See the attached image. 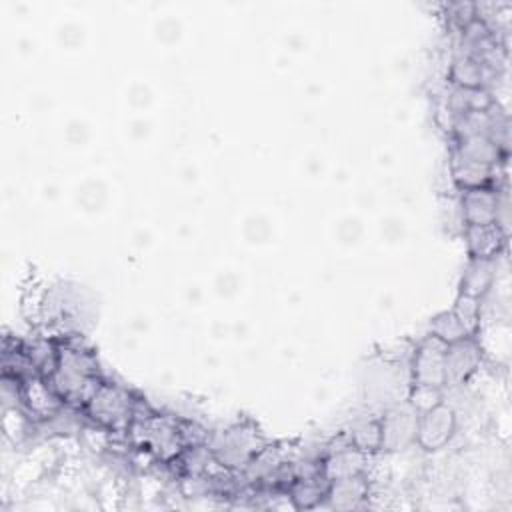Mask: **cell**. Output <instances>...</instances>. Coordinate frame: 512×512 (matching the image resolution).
<instances>
[{
    "label": "cell",
    "mask_w": 512,
    "mask_h": 512,
    "mask_svg": "<svg viewBox=\"0 0 512 512\" xmlns=\"http://www.w3.org/2000/svg\"><path fill=\"white\" fill-rule=\"evenodd\" d=\"M418 414L426 412L440 402H444V388L438 386H422V384H412L408 400H406Z\"/></svg>",
    "instance_id": "cell-17"
},
{
    "label": "cell",
    "mask_w": 512,
    "mask_h": 512,
    "mask_svg": "<svg viewBox=\"0 0 512 512\" xmlns=\"http://www.w3.org/2000/svg\"><path fill=\"white\" fill-rule=\"evenodd\" d=\"M428 330H430L428 334H432L434 338L442 340V342L448 344V346L454 344V342H460V340H464V338H468V336H472V334L464 328V324L456 318V314H454L452 310L434 316Z\"/></svg>",
    "instance_id": "cell-15"
},
{
    "label": "cell",
    "mask_w": 512,
    "mask_h": 512,
    "mask_svg": "<svg viewBox=\"0 0 512 512\" xmlns=\"http://www.w3.org/2000/svg\"><path fill=\"white\" fill-rule=\"evenodd\" d=\"M456 428H458L456 410L450 404L440 402L438 406L418 414L414 444H418L424 452H438L446 448V444L456 434Z\"/></svg>",
    "instance_id": "cell-3"
},
{
    "label": "cell",
    "mask_w": 512,
    "mask_h": 512,
    "mask_svg": "<svg viewBox=\"0 0 512 512\" xmlns=\"http://www.w3.org/2000/svg\"><path fill=\"white\" fill-rule=\"evenodd\" d=\"M502 196H504V190H500L496 186L462 190L460 202H458L462 226L498 224Z\"/></svg>",
    "instance_id": "cell-5"
},
{
    "label": "cell",
    "mask_w": 512,
    "mask_h": 512,
    "mask_svg": "<svg viewBox=\"0 0 512 512\" xmlns=\"http://www.w3.org/2000/svg\"><path fill=\"white\" fill-rule=\"evenodd\" d=\"M452 312L456 314V318L464 324V328H466L472 336L478 334L480 322H482V300L472 298V296H466V294H458Z\"/></svg>",
    "instance_id": "cell-16"
},
{
    "label": "cell",
    "mask_w": 512,
    "mask_h": 512,
    "mask_svg": "<svg viewBox=\"0 0 512 512\" xmlns=\"http://www.w3.org/2000/svg\"><path fill=\"white\" fill-rule=\"evenodd\" d=\"M328 486H330V482L322 474L296 476L286 486V498L290 500L292 508H296V510L316 508L326 500Z\"/></svg>",
    "instance_id": "cell-11"
},
{
    "label": "cell",
    "mask_w": 512,
    "mask_h": 512,
    "mask_svg": "<svg viewBox=\"0 0 512 512\" xmlns=\"http://www.w3.org/2000/svg\"><path fill=\"white\" fill-rule=\"evenodd\" d=\"M450 178L454 186L462 190H472V188H482V186H496V166H488L484 162H478L474 158L464 156L456 148L450 152Z\"/></svg>",
    "instance_id": "cell-8"
},
{
    "label": "cell",
    "mask_w": 512,
    "mask_h": 512,
    "mask_svg": "<svg viewBox=\"0 0 512 512\" xmlns=\"http://www.w3.org/2000/svg\"><path fill=\"white\" fill-rule=\"evenodd\" d=\"M348 440L354 448H358L364 454H374L382 450V428H380V416L364 420L352 428L348 434Z\"/></svg>",
    "instance_id": "cell-14"
},
{
    "label": "cell",
    "mask_w": 512,
    "mask_h": 512,
    "mask_svg": "<svg viewBox=\"0 0 512 512\" xmlns=\"http://www.w3.org/2000/svg\"><path fill=\"white\" fill-rule=\"evenodd\" d=\"M464 242L472 260H498L506 248L508 232L498 224L464 226Z\"/></svg>",
    "instance_id": "cell-9"
},
{
    "label": "cell",
    "mask_w": 512,
    "mask_h": 512,
    "mask_svg": "<svg viewBox=\"0 0 512 512\" xmlns=\"http://www.w3.org/2000/svg\"><path fill=\"white\" fill-rule=\"evenodd\" d=\"M266 446L256 428L236 424L212 438L208 444L212 456L226 470H244L248 462Z\"/></svg>",
    "instance_id": "cell-2"
},
{
    "label": "cell",
    "mask_w": 512,
    "mask_h": 512,
    "mask_svg": "<svg viewBox=\"0 0 512 512\" xmlns=\"http://www.w3.org/2000/svg\"><path fill=\"white\" fill-rule=\"evenodd\" d=\"M496 282V260H472L462 272L460 294L484 300Z\"/></svg>",
    "instance_id": "cell-13"
},
{
    "label": "cell",
    "mask_w": 512,
    "mask_h": 512,
    "mask_svg": "<svg viewBox=\"0 0 512 512\" xmlns=\"http://www.w3.org/2000/svg\"><path fill=\"white\" fill-rule=\"evenodd\" d=\"M416 424H418V412L408 402L386 410L380 416L382 450L400 452L412 446L416 440Z\"/></svg>",
    "instance_id": "cell-7"
},
{
    "label": "cell",
    "mask_w": 512,
    "mask_h": 512,
    "mask_svg": "<svg viewBox=\"0 0 512 512\" xmlns=\"http://www.w3.org/2000/svg\"><path fill=\"white\" fill-rule=\"evenodd\" d=\"M446 350H448V344L428 334L412 352V360H410L412 384L446 388L444 386Z\"/></svg>",
    "instance_id": "cell-4"
},
{
    "label": "cell",
    "mask_w": 512,
    "mask_h": 512,
    "mask_svg": "<svg viewBox=\"0 0 512 512\" xmlns=\"http://www.w3.org/2000/svg\"><path fill=\"white\" fill-rule=\"evenodd\" d=\"M484 350L476 336L454 342L446 350L444 386H464L482 366Z\"/></svg>",
    "instance_id": "cell-6"
},
{
    "label": "cell",
    "mask_w": 512,
    "mask_h": 512,
    "mask_svg": "<svg viewBox=\"0 0 512 512\" xmlns=\"http://www.w3.org/2000/svg\"><path fill=\"white\" fill-rule=\"evenodd\" d=\"M136 406L138 400L132 398L126 388L102 382L96 394L84 406V412L94 424L106 428L108 432H128Z\"/></svg>",
    "instance_id": "cell-1"
},
{
    "label": "cell",
    "mask_w": 512,
    "mask_h": 512,
    "mask_svg": "<svg viewBox=\"0 0 512 512\" xmlns=\"http://www.w3.org/2000/svg\"><path fill=\"white\" fill-rule=\"evenodd\" d=\"M368 492H370V486H368V480L364 478V472L354 476H344L330 482L326 502L332 508L350 510V508H358L368 498Z\"/></svg>",
    "instance_id": "cell-12"
},
{
    "label": "cell",
    "mask_w": 512,
    "mask_h": 512,
    "mask_svg": "<svg viewBox=\"0 0 512 512\" xmlns=\"http://www.w3.org/2000/svg\"><path fill=\"white\" fill-rule=\"evenodd\" d=\"M494 74L498 72L484 66L480 60H476L470 54L458 52L450 62V82L456 88H488V82L494 80Z\"/></svg>",
    "instance_id": "cell-10"
}]
</instances>
